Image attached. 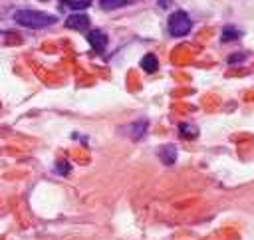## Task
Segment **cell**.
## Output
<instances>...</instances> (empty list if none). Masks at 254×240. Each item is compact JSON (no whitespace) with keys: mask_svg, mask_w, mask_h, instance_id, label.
I'll return each instance as SVG.
<instances>
[{"mask_svg":"<svg viewBox=\"0 0 254 240\" xmlns=\"http://www.w3.org/2000/svg\"><path fill=\"white\" fill-rule=\"evenodd\" d=\"M65 4L71 10H85V8L91 6V0H65Z\"/></svg>","mask_w":254,"mask_h":240,"instance_id":"11","label":"cell"},{"mask_svg":"<svg viewBox=\"0 0 254 240\" xmlns=\"http://www.w3.org/2000/svg\"><path fill=\"white\" fill-rule=\"evenodd\" d=\"M14 22L24 26V28H32V30H42L48 28L52 24L58 22L56 16L48 14V12H40V10H18L14 14Z\"/></svg>","mask_w":254,"mask_h":240,"instance_id":"1","label":"cell"},{"mask_svg":"<svg viewBox=\"0 0 254 240\" xmlns=\"http://www.w3.org/2000/svg\"><path fill=\"white\" fill-rule=\"evenodd\" d=\"M159 159L165 163V165H173L177 161V147L175 145H163L159 151H157Z\"/></svg>","mask_w":254,"mask_h":240,"instance_id":"5","label":"cell"},{"mask_svg":"<svg viewBox=\"0 0 254 240\" xmlns=\"http://www.w3.org/2000/svg\"><path fill=\"white\" fill-rule=\"evenodd\" d=\"M246 56H248V54H232V56L228 58V63H230V65H236V61L240 63L242 60H246Z\"/></svg>","mask_w":254,"mask_h":240,"instance_id":"12","label":"cell"},{"mask_svg":"<svg viewBox=\"0 0 254 240\" xmlns=\"http://www.w3.org/2000/svg\"><path fill=\"white\" fill-rule=\"evenodd\" d=\"M87 42H89V46H91L97 54H103L105 48H107V34L101 32V30H93V32L87 34Z\"/></svg>","mask_w":254,"mask_h":240,"instance_id":"4","label":"cell"},{"mask_svg":"<svg viewBox=\"0 0 254 240\" xmlns=\"http://www.w3.org/2000/svg\"><path fill=\"white\" fill-rule=\"evenodd\" d=\"M58 169H60V173H67V171H69V165H67V163H60Z\"/></svg>","mask_w":254,"mask_h":240,"instance_id":"13","label":"cell"},{"mask_svg":"<svg viewBox=\"0 0 254 240\" xmlns=\"http://www.w3.org/2000/svg\"><path fill=\"white\" fill-rule=\"evenodd\" d=\"M167 28H169V34H171V36H175V38H183V36H187V34L190 32V28H192V20L189 18L187 12L177 10V12H173V14L169 16Z\"/></svg>","mask_w":254,"mask_h":240,"instance_id":"2","label":"cell"},{"mask_svg":"<svg viewBox=\"0 0 254 240\" xmlns=\"http://www.w3.org/2000/svg\"><path fill=\"white\" fill-rule=\"evenodd\" d=\"M129 2L131 0H99V6L103 10H117V8L125 6V4H129Z\"/></svg>","mask_w":254,"mask_h":240,"instance_id":"9","label":"cell"},{"mask_svg":"<svg viewBox=\"0 0 254 240\" xmlns=\"http://www.w3.org/2000/svg\"><path fill=\"white\" fill-rule=\"evenodd\" d=\"M179 133H181L183 137H187V139H192V137H196V135H198V129H196V127H192V125L183 123V125H179Z\"/></svg>","mask_w":254,"mask_h":240,"instance_id":"10","label":"cell"},{"mask_svg":"<svg viewBox=\"0 0 254 240\" xmlns=\"http://www.w3.org/2000/svg\"><path fill=\"white\" fill-rule=\"evenodd\" d=\"M240 36H242V32H240L238 28H234V26H224L220 40H222V42H232V40H238Z\"/></svg>","mask_w":254,"mask_h":240,"instance_id":"8","label":"cell"},{"mask_svg":"<svg viewBox=\"0 0 254 240\" xmlns=\"http://www.w3.org/2000/svg\"><path fill=\"white\" fill-rule=\"evenodd\" d=\"M141 69L147 71V73H155L159 69V60L155 54H145L141 58Z\"/></svg>","mask_w":254,"mask_h":240,"instance_id":"6","label":"cell"},{"mask_svg":"<svg viewBox=\"0 0 254 240\" xmlns=\"http://www.w3.org/2000/svg\"><path fill=\"white\" fill-rule=\"evenodd\" d=\"M65 28L83 32V30L89 28V16H85V14H81V12H75V14L67 16V20H65Z\"/></svg>","mask_w":254,"mask_h":240,"instance_id":"3","label":"cell"},{"mask_svg":"<svg viewBox=\"0 0 254 240\" xmlns=\"http://www.w3.org/2000/svg\"><path fill=\"white\" fill-rule=\"evenodd\" d=\"M145 131H147V121L145 119H139V121H135V123H131L129 125V135H131V139H141L143 135H145Z\"/></svg>","mask_w":254,"mask_h":240,"instance_id":"7","label":"cell"}]
</instances>
